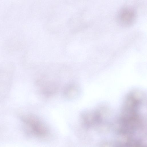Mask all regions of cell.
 I'll use <instances>...</instances> for the list:
<instances>
[{
  "mask_svg": "<svg viewBox=\"0 0 147 147\" xmlns=\"http://www.w3.org/2000/svg\"><path fill=\"white\" fill-rule=\"evenodd\" d=\"M57 89L56 85L53 83L47 82L42 86V90L44 95L51 96L56 92Z\"/></svg>",
  "mask_w": 147,
  "mask_h": 147,
  "instance_id": "cell-2",
  "label": "cell"
},
{
  "mask_svg": "<svg viewBox=\"0 0 147 147\" xmlns=\"http://www.w3.org/2000/svg\"><path fill=\"white\" fill-rule=\"evenodd\" d=\"M135 18L134 11L128 7L123 8L119 15V21L123 25H130L133 22Z\"/></svg>",
  "mask_w": 147,
  "mask_h": 147,
  "instance_id": "cell-1",
  "label": "cell"
},
{
  "mask_svg": "<svg viewBox=\"0 0 147 147\" xmlns=\"http://www.w3.org/2000/svg\"><path fill=\"white\" fill-rule=\"evenodd\" d=\"M78 93L77 88L73 85H70L66 87L64 91V96L69 99L74 98L77 95Z\"/></svg>",
  "mask_w": 147,
  "mask_h": 147,
  "instance_id": "cell-3",
  "label": "cell"
}]
</instances>
